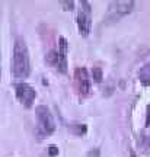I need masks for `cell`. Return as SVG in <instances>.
<instances>
[{"label":"cell","instance_id":"1","mask_svg":"<svg viewBox=\"0 0 150 157\" xmlns=\"http://www.w3.org/2000/svg\"><path fill=\"white\" fill-rule=\"evenodd\" d=\"M31 73L29 51L23 38H16L12 57V74L16 78H26Z\"/></svg>","mask_w":150,"mask_h":157},{"label":"cell","instance_id":"2","mask_svg":"<svg viewBox=\"0 0 150 157\" xmlns=\"http://www.w3.org/2000/svg\"><path fill=\"white\" fill-rule=\"evenodd\" d=\"M35 115H37V134L39 138H44L48 137L54 132L56 129V122L53 119L50 109L45 106V105H39L35 108Z\"/></svg>","mask_w":150,"mask_h":157},{"label":"cell","instance_id":"3","mask_svg":"<svg viewBox=\"0 0 150 157\" xmlns=\"http://www.w3.org/2000/svg\"><path fill=\"white\" fill-rule=\"evenodd\" d=\"M136 2L133 0H117V2H111L108 5V12H106L104 22L111 23V22H118L120 19L124 16L130 15L133 12Z\"/></svg>","mask_w":150,"mask_h":157},{"label":"cell","instance_id":"4","mask_svg":"<svg viewBox=\"0 0 150 157\" xmlns=\"http://www.w3.org/2000/svg\"><path fill=\"white\" fill-rule=\"evenodd\" d=\"M77 28L79 34L88 36L92 29V6L88 0H82L79 3V12H77Z\"/></svg>","mask_w":150,"mask_h":157},{"label":"cell","instance_id":"5","mask_svg":"<svg viewBox=\"0 0 150 157\" xmlns=\"http://www.w3.org/2000/svg\"><path fill=\"white\" fill-rule=\"evenodd\" d=\"M74 84H76L77 93L82 96V98L89 95L90 78H89V76H88V70L85 67H77L74 70Z\"/></svg>","mask_w":150,"mask_h":157},{"label":"cell","instance_id":"6","mask_svg":"<svg viewBox=\"0 0 150 157\" xmlns=\"http://www.w3.org/2000/svg\"><path fill=\"white\" fill-rule=\"evenodd\" d=\"M15 92H16V98L21 101L22 105L26 108L32 106L34 101L37 98V92L32 86H29L26 83H16L15 84Z\"/></svg>","mask_w":150,"mask_h":157},{"label":"cell","instance_id":"7","mask_svg":"<svg viewBox=\"0 0 150 157\" xmlns=\"http://www.w3.org/2000/svg\"><path fill=\"white\" fill-rule=\"evenodd\" d=\"M58 54H60V70L61 73H66L67 71V58H66V54H67V41L64 36L60 38V45H58Z\"/></svg>","mask_w":150,"mask_h":157},{"label":"cell","instance_id":"8","mask_svg":"<svg viewBox=\"0 0 150 157\" xmlns=\"http://www.w3.org/2000/svg\"><path fill=\"white\" fill-rule=\"evenodd\" d=\"M139 80L143 86H150V63L144 64L139 71Z\"/></svg>","mask_w":150,"mask_h":157},{"label":"cell","instance_id":"9","mask_svg":"<svg viewBox=\"0 0 150 157\" xmlns=\"http://www.w3.org/2000/svg\"><path fill=\"white\" fill-rule=\"evenodd\" d=\"M92 76H93L96 83H101V82H102V70H101L99 67H93V70H92Z\"/></svg>","mask_w":150,"mask_h":157},{"label":"cell","instance_id":"10","mask_svg":"<svg viewBox=\"0 0 150 157\" xmlns=\"http://www.w3.org/2000/svg\"><path fill=\"white\" fill-rule=\"evenodd\" d=\"M143 146H144V148H147V151L150 153V134L143 137Z\"/></svg>","mask_w":150,"mask_h":157},{"label":"cell","instance_id":"11","mask_svg":"<svg viewBox=\"0 0 150 157\" xmlns=\"http://www.w3.org/2000/svg\"><path fill=\"white\" fill-rule=\"evenodd\" d=\"M61 6L64 7V10H72L73 6H74V2H61Z\"/></svg>","mask_w":150,"mask_h":157},{"label":"cell","instance_id":"12","mask_svg":"<svg viewBox=\"0 0 150 157\" xmlns=\"http://www.w3.org/2000/svg\"><path fill=\"white\" fill-rule=\"evenodd\" d=\"M48 154H50L51 157L57 156V154H58V148H57L56 146H50L48 147Z\"/></svg>","mask_w":150,"mask_h":157},{"label":"cell","instance_id":"13","mask_svg":"<svg viewBox=\"0 0 150 157\" xmlns=\"http://www.w3.org/2000/svg\"><path fill=\"white\" fill-rule=\"evenodd\" d=\"M86 157H99V148H92Z\"/></svg>","mask_w":150,"mask_h":157},{"label":"cell","instance_id":"14","mask_svg":"<svg viewBox=\"0 0 150 157\" xmlns=\"http://www.w3.org/2000/svg\"><path fill=\"white\" fill-rule=\"evenodd\" d=\"M146 125L150 127V105H149V108H147V119H146Z\"/></svg>","mask_w":150,"mask_h":157}]
</instances>
